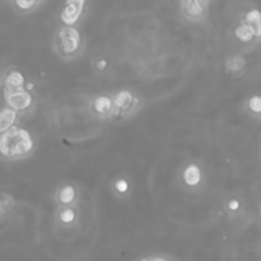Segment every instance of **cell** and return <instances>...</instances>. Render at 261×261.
Listing matches in <instances>:
<instances>
[{"label": "cell", "mask_w": 261, "mask_h": 261, "mask_svg": "<svg viewBox=\"0 0 261 261\" xmlns=\"http://www.w3.org/2000/svg\"><path fill=\"white\" fill-rule=\"evenodd\" d=\"M85 37L78 27L60 26L55 31L52 50L59 59L72 61L85 52Z\"/></svg>", "instance_id": "1"}, {"label": "cell", "mask_w": 261, "mask_h": 261, "mask_svg": "<svg viewBox=\"0 0 261 261\" xmlns=\"http://www.w3.org/2000/svg\"><path fill=\"white\" fill-rule=\"evenodd\" d=\"M34 137L27 129L13 126L0 135V155L6 159L16 160L28 157L35 150Z\"/></svg>", "instance_id": "2"}, {"label": "cell", "mask_w": 261, "mask_h": 261, "mask_svg": "<svg viewBox=\"0 0 261 261\" xmlns=\"http://www.w3.org/2000/svg\"><path fill=\"white\" fill-rule=\"evenodd\" d=\"M115 107V119H129L139 111L142 101L134 92L129 89H120L111 94Z\"/></svg>", "instance_id": "3"}, {"label": "cell", "mask_w": 261, "mask_h": 261, "mask_svg": "<svg viewBox=\"0 0 261 261\" xmlns=\"http://www.w3.org/2000/svg\"><path fill=\"white\" fill-rule=\"evenodd\" d=\"M177 7L181 18L191 24L204 23L210 14V3L205 0H182Z\"/></svg>", "instance_id": "4"}, {"label": "cell", "mask_w": 261, "mask_h": 261, "mask_svg": "<svg viewBox=\"0 0 261 261\" xmlns=\"http://www.w3.org/2000/svg\"><path fill=\"white\" fill-rule=\"evenodd\" d=\"M88 3L84 0H68L61 4L59 11V21L61 26L78 27L87 13Z\"/></svg>", "instance_id": "5"}, {"label": "cell", "mask_w": 261, "mask_h": 261, "mask_svg": "<svg viewBox=\"0 0 261 261\" xmlns=\"http://www.w3.org/2000/svg\"><path fill=\"white\" fill-rule=\"evenodd\" d=\"M88 112L99 120L115 119V107L111 94H97L88 102Z\"/></svg>", "instance_id": "6"}, {"label": "cell", "mask_w": 261, "mask_h": 261, "mask_svg": "<svg viewBox=\"0 0 261 261\" xmlns=\"http://www.w3.org/2000/svg\"><path fill=\"white\" fill-rule=\"evenodd\" d=\"M204 181V171L197 162L185 163L180 171V182L187 190H197Z\"/></svg>", "instance_id": "7"}, {"label": "cell", "mask_w": 261, "mask_h": 261, "mask_svg": "<svg viewBox=\"0 0 261 261\" xmlns=\"http://www.w3.org/2000/svg\"><path fill=\"white\" fill-rule=\"evenodd\" d=\"M55 204L57 208H73L79 200V192L77 186L70 182L61 184L54 194Z\"/></svg>", "instance_id": "8"}, {"label": "cell", "mask_w": 261, "mask_h": 261, "mask_svg": "<svg viewBox=\"0 0 261 261\" xmlns=\"http://www.w3.org/2000/svg\"><path fill=\"white\" fill-rule=\"evenodd\" d=\"M4 100L7 102V107L14 111H26L34 105V96L28 89L17 92H4Z\"/></svg>", "instance_id": "9"}, {"label": "cell", "mask_w": 261, "mask_h": 261, "mask_svg": "<svg viewBox=\"0 0 261 261\" xmlns=\"http://www.w3.org/2000/svg\"><path fill=\"white\" fill-rule=\"evenodd\" d=\"M233 39H235V41L240 42V44L248 45L252 44L256 40V37L251 24H248L247 22L241 19L233 27Z\"/></svg>", "instance_id": "10"}, {"label": "cell", "mask_w": 261, "mask_h": 261, "mask_svg": "<svg viewBox=\"0 0 261 261\" xmlns=\"http://www.w3.org/2000/svg\"><path fill=\"white\" fill-rule=\"evenodd\" d=\"M77 208H57L55 212V222L61 228H72L78 223Z\"/></svg>", "instance_id": "11"}, {"label": "cell", "mask_w": 261, "mask_h": 261, "mask_svg": "<svg viewBox=\"0 0 261 261\" xmlns=\"http://www.w3.org/2000/svg\"><path fill=\"white\" fill-rule=\"evenodd\" d=\"M23 89H27L23 74L17 70L9 73L4 82V92H17L23 91Z\"/></svg>", "instance_id": "12"}, {"label": "cell", "mask_w": 261, "mask_h": 261, "mask_svg": "<svg viewBox=\"0 0 261 261\" xmlns=\"http://www.w3.org/2000/svg\"><path fill=\"white\" fill-rule=\"evenodd\" d=\"M17 117H18V112L9 107H4L0 110V135L16 126L14 124L17 121Z\"/></svg>", "instance_id": "13"}, {"label": "cell", "mask_w": 261, "mask_h": 261, "mask_svg": "<svg viewBox=\"0 0 261 261\" xmlns=\"http://www.w3.org/2000/svg\"><path fill=\"white\" fill-rule=\"evenodd\" d=\"M111 191L114 192L115 197L122 199V198H126L130 195V192H132V184L125 177H117L116 180L112 181Z\"/></svg>", "instance_id": "14"}, {"label": "cell", "mask_w": 261, "mask_h": 261, "mask_svg": "<svg viewBox=\"0 0 261 261\" xmlns=\"http://www.w3.org/2000/svg\"><path fill=\"white\" fill-rule=\"evenodd\" d=\"M245 65H246L245 57L240 54L231 55V56H228L227 59H225V62H224L225 70H227L228 73H233V74H235V73L242 72Z\"/></svg>", "instance_id": "15"}, {"label": "cell", "mask_w": 261, "mask_h": 261, "mask_svg": "<svg viewBox=\"0 0 261 261\" xmlns=\"http://www.w3.org/2000/svg\"><path fill=\"white\" fill-rule=\"evenodd\" d=\"M245 110L252 117L261 120V94H253L250 99H247Z\"/></svg>", "instance_id": "16"}, {"label": "cell", "mask_w": 261, "mask_h": 261, "mask_svg": "<svg viewBox=\"0 0 261 261\" xmlns=\"http://www.w3.org/2000/svg\"><path fill=\"white\" fill-rule=\"evenodd\" d=\"M42 4H45L44 2H37V0H17L14 2V6L21 13H32V12L37 11Z\"/></svg>", "instance_id": "17"}, {"label": "cell", "mask_w": 261, "mask_h": 261, "mask_svg": "<svg viewBox=\"0 0 261 261\" xmlns=\"http://www.w3.org/2000/svg\"><path fill=\"white\" fill-rule=\"evenodd\" d=\"M0 200H2V203H3L4 209H6L7 212H9V210L13 209L14 204H16V200H14V198L12 197V195L6 194V192L0 195Z\"/></svg>", "instance_id": "18"}, {"label": "cell", "mask_w": 261, "mask_h": 261, "mask_svg": "<svg viewBox=\"0 0 261 261\" xmlns=\"http://www.w3.org/2000/svg\"><path fill=\"white\" fill-rule=\"evenodd\" d=\"M138 261H172V260L166 255H149V256H145V257L139 258Z\"/></svg>", "instance_id": "19"}, {"label": "cell", "mask_w": 261, "mask_h": 261, "mask_svg": "<svg viewBox=\"0 0 261 261\" xmlns=\"http://www.w3.org/2000/svg\"><path fill=\"white\" fill-rule=\"evenodd\" d=\"M241 208V203L238 202L237 199H231L230 202L227 203V209L230 210L231 213H237Z\"/></svg>", "instance_id": "20"}, {"label": "cell", "mask_w": 261, "mask_h": 261, "mask_svg": "<svg viewBox=\"0 0 261 261\" xmlns=\"http://www.w3.org/2000/svg\"><path fill=\"white\" fill-rule=\"evenodd\" d=\"M7 213V210L4 209V205H3V203H2V200H0V218L3 217L4 214H6Z\"/></svg>", "instance_id": "21"}, {"label": "cell", "mask_w": 261, "mask_h": 261, "mask_svg": "<svg viewBox=\"0 0 261 261\" xmlns=\"http://www.w3.org/2000/svg\"><path fill=\"white\" fill-rule=\"evenodd\" d=\"M260 213H261V205H260Z\"/></svg>", "instance_id": "22"}, {"label": "cell", "mask_w": 261, "mask_h": 261, "mask_svg": "<svg viewBox=\"0 0 261 261\" xmlns=\"http://www.w3.org/2000/svg\"><path fill=\"white\" fill-rule=\"evenodd\" d=\"M0 110H2V106H0Z\"/></svg>", "instance_id": "23"}]
</instances>
